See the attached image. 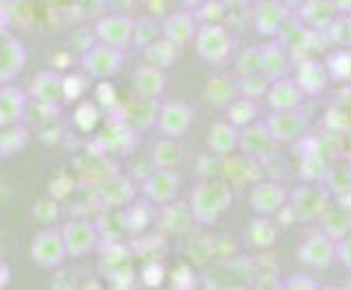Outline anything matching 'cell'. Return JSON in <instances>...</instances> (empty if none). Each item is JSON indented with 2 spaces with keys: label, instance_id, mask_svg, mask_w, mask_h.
Returning a JSON list of instances; mask_svg holds the SVG:
<instances>
[{
  "label": "cell",
  "instance_id": "obj_1",
  "mask_svg": "<svg viewBox=\"0 0 351 290\" xmlns=\"http://www.w3.org/2000/svg\"><path fill=\"white\" fill-rule=\"evenodd\" d=\"M232 188L223 179H205L192 190L190 208L201 225H212L232 208Z\"/></svg>",
  "mask_w": 351,
  "mask_h": 290
},
{
  "label": "cell",
  "instance_id": "obj_2",
  "mask_svg": "<svg viewBox=\"0 0 351 290\" xmlns=\"http://www.w3.org/2000/svg\"><path fill=\"white\" fill-rule=\"evenodd\" d=\"M68 258L64 232L59 227L46 225L35 234L31 243V260L38 264L40 269H55Z\"/></svg>",
  "mask_w": 351,
  "mask_h": 290
},
{
  "label": "cell",
  "instance_id": "obj_3",
  "mask_svg": "<svg viewBox=\"0 0 351 290\" xmlns=\"http://www.w3.org/2000/svg\"><path fill=\"white\" fill-rule=\"evenodd\" d=\"M258 280V269L251 258H234L216 267L205 282L212 288H247Z\"/></svg>",
  "mask_w": 351,
  "mask_h": 290
},
{
  "label": "cell",
  "instance_id": "obj_4",
  "mask_svg": "<svg viewBox=\"0 0 351 290\" xmlns=\"http://www.w3.org/2000/svg\"><path fill=\"white\" fill-rule=\"evenodd\" d=\"M328 197H330L328 186H321V184H317V181L301 184L293 192V201H290V208H293L295 219L304 221V223L321 219V214L330 205Z\"/></svg>",
  "mask_w": 351,
  "mask_h": 290
},
{
  "label": "cell",
  "instance_id": "obj_5",
  "mask_svg": "<svg viewBox=\"0 0 351 290\" xmlns=\"http://www.w3.org/2000/svg\"><path fill=\"white\" fill-rule=\"evenodd\" d=\"M197 53L210 64H221L232 51V38L219 22H205L195 33Z\"/></svg>",
  "mask_w": 351,
  "mask_h": 290
},
{
  "label": "cell",
  "instance_id": "obj_6",
  "mask_svg": "<svg viewBox=\"0 0 351 290\" xmlns=\"http://www.w3.org/2000/svg\"><path fill=\"white\" fill-rule=\"evenodd\" d=\"M123 66V48L110 44H94L83 53V68L94 79H110Z\"/></svg>",
  "mask_w": 351,
  "mask_h": 290
},
{
  "label": "cell",
  "instance_id": "obj_7",
  "mask_svg": "<svg viewBox=\"0 0 351 290\" xmlns=\"http://www.w3.org/2000/svg\"><path fill=\"white\" fill-rule=\"evenodd\" d=\"M64 243L68 258H83L99 243V229L88 219H72L64 225Z\"/></svg>",
  "mask_w": 351,
  "mask_h": 290
},
{
  "label": "cell",
  "instance_id": "obj_8",
  "mask_svg": "<svg viewBox=\"0 0 351 290\" xmlns=\"http://www.w3.org/2000/svg\"><path fill=\"white\" fill-rule=\"evenodd\" d=\"M192 120H195V112L184 101H168L160 107V114H157V125H160L164 138H184Z\"/></svg>",
  "mask_w": 351,
  "mask_h": 290
},
{
  "label": "cell",
  "instance_id": "obj_9",
  "mask_svg": "<svg viewBox=\"0 0 351 290\" xmlns=\"http://www.w3.org/2000/svg\"><path fill=\"white\" fill-rule=\"evenodd\" d=\"M24 64H27V51H24L22 42L14 33L0 29V86L14 81L22 72Z\"/></svg>",
  "mask_w": 351,
  "mask_h": 290
},
{
  "label": "cell",
  "instance_id": "obj_10",
  "mask_svg": "<svg viewBox=\"0 0 351 290\" xmlns=\"http://www.w3.org/2000/svg\"><path fill=\"white\" fill-rule=\"evenodd\" d=\"M277 140L271 136V131L266 129V125H247L240 131V142L238 149L242 155L251 157L256 162H264L275 153Z\"/></svg>",
  "mask_w": 351,
  "mask_h": 290
},
{
  "label": "cell",
  "instance_id": "obj_11",
  "mask_svg": "<svg viewBox=\"0 0 351 290\" xmlns=\"http://www.w3.org/2000/svg\"><path fill=\"white\" fill-rule=\"evenodd\" d=\"M266 129L277 142H295L301 140L308 131V118L297 110L275 112L266 120Z\"/></svg>",
  "mask_w": 351,
  "mask_h": 290
},
{
  "label": "cell",
  "instance_id": "obj_12",
  "mask_svg": "<svg viewBox=\"0 0 351 290\" xmlns=\"http://www.w3.org/2000/svg\"><path fill=\"white\" fill-rule=\"evenodd\" d=\"M334 256H336L334 240L328 234H325V232L312 234L306 240V243L299 247V251H297V258L304 262L306 267H312V269H325V267H330Z\"/></svg>",
  "mask_w": 351,
  "mask_h": 290
},
{
  "label": "cell",
  "instance_id": "obj_13",
  "mask_svg": "<svg viewBox=\"0 0 351 290\" xmlns=\"http://www.w3.org/2000/svg\"><path fill=\"white\" fill-rule=\"evenodd\" d=\"M177 192H179V175L173 168H155V171L144 179V195L157 205L173 203Z\"/></svg>",
  "mask_w": 351,
  "mask_h": 290
},
{
  "label": "cell",
  "instance_id": "obj_14",
  "mask_svg": "<svg viewBox=\"0 0 351 290\" xmlns=\"http://www.w3.org/2000/svg\"><path fill=\"white\" fill-rule=\"evenodd\" d=\"M31 96L38 105L42 107H53L57 110L62 99H66L64 94V77L55 70H42L35 75L33 86H31Z\"/></svg>",
  "mask_w": 351,
  "mask_h": 290
},
{
  "label": "cell",
  "instance_id": "obj_15",
  "mask_svg": "<svg viewBox=\"0 0 351 290\" xmlns=\"http://www.w3.org/2000/svg\"><path fill=\"white\" fill-rule=\"evenodd\" d=\"M133 33H136V22L129 16L114 14L96 22V35H99V40L116 48H125L133 40Z\"/></svg>",
  "mask_w": 351,
  "mask_h": 290
},
{
  "label": "cell",
  "instance_id": "obj_16",
  "mask_svg": "<svg viewBox=\"0 0 351 290\" xmlns=\"http://www.w3.org/2000/svg\"><path fill=\"white\" fill-rule=\"evenodd\" d=\"M249 201L256 214L271 216L284 208L286 190L280 184H275V181H258V184L251 188Z\"/></svg>",
  "mask_w": 351,
  "mask_h": 290
},
{
  "label": "cell",
  "instance_id": "obj_17",
  "mask_svg": "<svg viewBox=\"0 0 351 290\" xmlns=\"http://www.w3.org/2000/svg\"><path fill=\"white\" fill-rule=\"evenodd\" d=\"M304 90L299 88V83L295 79L288 77H280L271 81V88L266 92L269 96V103L275 112H284V110H297L301 105V99H304Z\"/></svg>",
  "mask_w": 351,
  "mask_h": 290
},
{
  "label": "cell",
  "instance_id": "obj_18",
  "mask_svg": "<svg viewBox=\"0 0 351 290\" xmlns=\"http://www.w3.org/2000/svg\"><path fill=\"white\" fill-rule=\"evenodd\" d=\"M336 3L334 0H304L299 7L301 24H308L310 29L328 31V27L336 18Z\"/></svg>",
  "mask_w": 351,
  "mask_h": 290
},
{
  "label": "cell",
  "instance_id": "obj_19",
  "mask_svg": "<svg viewBox=\"0 0 351 290\" xmlns=\"http://www.w3.org/2000/svg\"><path fill=\"white\" fill-rule=\"evenodd\" d=\"M160 225L166 234H188L192 225H195V212H192L190 203H166L162 205Z\"/></svg>",
  "mask_w": 351,
  "mask_h": 290
},
{
  "label": "cell",
  "instance_id": "obj_20",
  "mask_svg": "<svg viewBox=\"0 0 351 290\" xmlns=\"http://www.w3.org/2000/svg\"><path fill=\"white\" fill-rule=\"evenodd\" d=\"M240 127H236L229 120H219L210 127L208 134V149L216 155H232L238 149L240 142Z\"/></svg>",
  "mask_w": 351,
  "mask_h": 290
},
{
  "label": "cell",
  "instance_id": "obj_21",
  "mask_svg": "<svg viewBox=\"0 0 351 290\" xmlns=\"http://www.w3.org/2000/svg\"><path fill=\"white\" fill-rule=\"evenodd\" d=\"M27 110V96L18 86L11 83H3L0 86V125L9 123H20Z\"/></svg>",
  "mask_w": 351,
  "mask_h": 290
},
{
  "label": "cell",
  "instance_id": "obj_22",
  "mask_svg": "<svg viewBox=\"0 0 351 290\" xmlns=\"http://www.w3.org/2000/svg\"><path fill=\"white\" fill-rule=\"evenodd\" d=\"M321 227L332 240H341L351 232V210L345 208L341 201L330 203L321 214Z\"/></svg>",
  "mask_w": 351,
  "mask_h": 290
},
{
  "label": "cell",
  "instance_id": "obj_23",
  "mask_svg": "<svg viewBox=\"0 0 351 290\" xmlns=\"http://www.w3.org/2000/svg\"><path fill=\"white\" fill-rule=\"evenodd\" d=\"M133 86H136V94L147 96V99H157L166 88V75L162 68L144 64L136 70Z\"/></svg>",
  "mask_w": 351,
  "mask_h": 290
},
{
  "label": "cell",
  "instance_id": "obj_24",
  "mask_svg": "<svg viewBox=\"0 0 351 290\" xmlns=\"http://www.w3.org/2000/svg\"><path fill=\"white\" fill-rule=\"evenodd\" d=\"M328 79H330L328 66L314 62V59H308V62L299 64L295 81L299 83V88L306 94H314V92H321L325 86H328Z\"/></svg>",
  "mask_w": 351,
  "mask_h": 290
},
{
  "label": "cell",
  "instance_id": "obj_25",
  "mask_svg": "<svg viewBox=\"0 0 351 290\" xmlns=\"http://www.w3.org/2000/svg\"><path fill=\"white\" fill-rule=\"evenodd\" d=\"M284 20H286V7L282 3H277V0H264L256 9V29L262 35L280 33Z\"/></svg>",
  "mask_w": 351,
  "mask_h": 290
},
{
  "label": "cell",
  "instance_id": "obj_26",
  "mask_svg": "<svg viewBox=\"0 0 351 290\" xmlns=\"http://www.w3.org/2000/svg\"><path fill=\"white\" fill-rule=\"evenodd\" d=\"M197 22L195 16L188 14V11H177L171 18L164 22V38L173 40L175 44H188L190 40H195L197 33Z\"/></svg>",
  "mask_w": 351,
  "mask_h": 290
},
{
  "label": "cell",
  "instance_id": "obj_27",
  "mask_svg": "<svg viewBox=\"0 0 351 290\" xmlns=\"http://www.w3.org/2000/svg\"><path fill=\"white\" fill-rule=\"evenodd\" d=\"M157 114H160V107L155 105V99H147V96L140 94L125 105V118L136 129L151 127L157 120Z\"/></svg>",
  "mask_w": 351,
  "mask_h": 290
},
{
  "label": "cell",
  "instance_id": "obj_28",
  "mask_svg": "<svg viewBox=\"0 0 351 290\" xmlns=\"http://www.w3.org/2000/svg\"><path fill=\"white\" fill-rule=\"evenodd\" d=\"M177 46L179 44H175L168 38H155L147 46H142V55H144V59H147V64L166 70L177 62V55H179Z\"/></svg>",
  "mask_w": 351,
  "mask_h": 290
},
{
  "label": "cell",
  "instance_id": "obj_29",
  "mask_svg": "<svg viewBox=\"0 0 351 290\" xmlns=\"http://www.w3.org/2000/svg\"><path fill=\"white\" fill-rule=\"evenodd\" d=\"M286 70H288V55L284 51L282 44H266L262 46V72L271 81L286 77Z\"/></svg>",
  "mask_w": 351,
  "mask_h": 290
},
{
  "label": "cell",
  "instance_id": "obj_30",
  "mask_svg": "<svg viewBox=\"0 0 351 290\" xmlns=\"http://www.w3.org/2000/svg\"><path fill=\"white\" fill-rule=\"evenodd\" d=\"M29 142V131L20 123L0 125V155L11 157L20 153Z\"/></svg>",
  "mask_w": 351,
  "mask_h": 290
},
{
  "label": "cell",
  "instance_id": "obj_31",
  "mask_svg": "<svg viewBox=\"0 0 351 290\" xmlns=\"http://www.w3.org/2000/svg\"><path fill=\"white\" fill-rule=\"evenodd\" d=\"M205 94H208L210 103L225 107V105H229L232 101L238 99L240 88H238V83L232 81L229 77H212L208 81V86H205Z\"/></svg>",
  "mask_w": 351,
  "mask_h": 290
},
{
  "label": "cell",
  "instance_id": "obj_32",
  "mask_svg": "<svg viewBox=\"0 0 351 290\" xmlns=\"http://www.w3.org/2000/svg\"><path fill=\"white\" fill-rule=\"evenodd\" d=\"M133 186L127 179H110L105 181L103 188L99 190V199L105 205H127L133 201Z\"/></svg>",
  "mask_w": 351,
  "mask_h": 290
},
{
  "label": "cell",
  "instance_id": "obj_33",
  "mask_svg": "<svg viewBox=\"0 0 351 290\" xmlns=\"http://www.w3.org/2000/svg\"><path fill=\"white\" fill-rule=\"evenodd\" d=\"M181 160H184V149H181L177 138H164L155 144L153 149L155 168H175Z\"/></svg>",
  "mask_w": 351,
  "mask_h": 290
},
{
  "label": "cell",
  "instance_id": "obj_34",
  "mask_svg": "<svg viewBox=\"0 0 351 290\" xmlns=\"http://www.w3.org/2000/svg\"><path fill=\"white\" fill-rule=\"evenodd\" d=\"M247 236H249V243L256 249H269L275 245V240H277V229H275V225L269 216L260 214V219L251 221Z\"/></svg>",
  "mask_w": 351,
  "mask_h": 290
},
{
  "label": "cell",
  "instance_id": "obj_35",
  "mask_svg": "<svg viewBox=\"0 0 351 290\" xmlns=\"http://www.w3.org/2000/svg\"><path fill=\"white\" fill-rule=\"evenodd\" d=\"M330 157L321 151V147H317L312 153H308L304 157V164H301V175H304L306 181H321L328 177L330 173Z\"/></svg>",
  "mask_w": 351,
  "mask_h": 290
},
{
  "label": "cell",
  "instance_id": "obj_36",
  "mask_svg": "<svg viewBox=\"0 0 351 290\" xmlns=\"http://www.w3.org/2000/svg\"><path fill=\"white\" fill-rule=\"evenodd\" d=\"M227 107H229L227 110L229 123H234L236 127H247V125H251V120L256 118V105H253L249 96H245V99H236Z\"/></svg>",
  "mask_w": 351,
  "mask_h": 290
},
{
  "label": "cell",
  "instance_id": "obj_37",
  "mask_svg": "<svg viewBox=\"0 0 351 290\" xmlns=\"http://www.w3.org/2000/svg\"><path fill=\"white\" fill-rule=\"evenodd\" d=\"M238 88L242 96H249V99H258L264 96L271 88V79L264 75V72H253V75H242L238 81Z\"/></svg>",
  "mask_w": 351,
  "mask_h": 290
},
{
  "label": "cell",
  "instance_id": "obj_38",
  "mask_svg": "<svg viewBox=\"0 0 351 290\" xmlns=\"http://www.w3.org/2000/svg\"><path fill=\"white\" fill-rule=\"evenodd\" d=\"M131 260H129V251L123 247H112L110 251L105 253L103 260H101V273L110 280L112 275H116L120 269L129 267Z\"/></svg>",
  "mask_w": 351,
  "mask_h": 290
},
{
  "label": "cell",
  "instance_id": "obj_39",
  "mask_svg": "<svg viewBox=\"0 0 351 290\" xmlns=\"http://www.w3.org/2000/svg\"><path fill=\"white\" fill-rule=\"evenodd\" d=\"M325 184L336 197L351 192V166H332L328 177H325Z\"/></svg>",
  "mask_w": 351,
  "mask_h": 290
},
{
  "label": "cell",
  "instance_id": "obj_40",
  "mask_svg": "<svg viewBox=\"0 0 351 290\" xmlns=\"http://www.w3.org/2000/svg\"><path fill=\"white\" fill-rule=\"evenodd\" d=\"M330 40L338 46L351 48V16H336L334 22L328 27Z\"/></svg>",
  "mask_w": 351,
  "mask_h": 290
},
{
  "label": "cell",
  "instance_id": "obj_41",
  "mask_svg": "<svg viewBox=\"0 0 351 290\" xmlns=\"http://www.w3.org/2000/svg\"><path fill=\"white\" fill-rule=\"evenodd\" d=\"M328 70L341 81H349L351 75V51H336L328 59Z\"/></svg>",
  "mask_w": 351,
  "mask_h": 290
},
{
  "label": "cell",
  "instance_id": "obj_42",
  "mask_svg": "<svg viewBox=\"0 0 351 290\" xmlns=\"http://www.w3.org/2000/svg\"><path fill=\"white\" fill-rule=\"evenodd\" d=\"M236 66H238L240 75L262 72V48H247V51H242Z\"/></svg>",
  "mask_w": 351,
  "mask_h": 290
},
{
  "label": "cell",
  "instance_id": "obj_43",
  "mask_svg": "<svg viewBox=\"0 0 351 290\" xmlns=\"http://www.w3.org/2000/svg\"><path fill=\"white\" fill-rule=\"evenodd\" d=\"M33 216H35V221H40L44 227L53 225L57 221V216H59L57 199H40L38 203L33 205Z\"/></svg>",
  "mask_w": 351,
  "mask_h": 290
},
{
  "label": "cell",
  "instance_id": "obj_44",
  "mask_svg": "<svg viewBox=\"0 0 351 290\" xmlns=\"http://www.w3.org/2000/svg\"><path fill=\"white\" fill-rule=\"evenodd\" d=\"M99 123V110L92 103H81L75 110V125L81 131H92Z\"/></svg>",
  "mask_w": 351,
  "mask_h": 290
},
{
  "label": "cell",
  "instance_id": "obj_45",
  "mask_svg": "<svg viewBox=\"0 0 351 290\" xmlns=\"http://www.w3.org/2000/svg\"><path fill=\"white\" fill-rule=\"evenodd\" d=\"M147 223H149V212L142 205H133V208L123 212V227H127L129 232H140Z\"/></svg>",
  "mask_w": 351,
  "mask_h": 290
},
{
  "label": "cell",
  "instance_id": "obj_46",
  "mask_svg": "<svg viewBox=\"0 0 351 290\" xmlns=\"http://www.w3.org/2000/svg\"><path fill=\"white\" fill-rule=\"evenodd\" d=\"M212 251H214L212 240H210L208 236H197V238L190 243V247H188V256H190L192 260H195L197 264H203V262H208V260H210Z\"/></svg>",
  "mask_w": 351,
  "mask_h": 290
},
{
  "label": "cell",
  "instance_id": "obj_47",
  "mask_svg": "<svg viewBox=\"0 0 351 290\" xmlns=\"http://www.w3.org/2000/svg\"><path fill=\"white\" fill-rule=\"evenodd\" d=\"M83 90H86V81H83V77L70 75V77L64 79V94H66L68 101L79 99V96L83 94Z\"/></svg>",
  "mask_w": 351,
  "mask_h": 290
},
{
  "label": "cell",
  "instance_id": "obj_48",
  "mask_svg": "<svg viewBox=\"0 0 351 290\" xmlns=\"http://www.w3.org/2000/svg\"><path fill=\"white\" fill-rule=\"evenodd\" d=\"M164 280V267L160 262H151L147 264V269L142 271V282L147 286H160Z\"/></svg>",
  "mask_w": 351,
  "mask_h": 290
},
{
  "label": "cell",
  "instance_id": "obj_49",
  "mask_svg": "<svg viewBox=\"0 0 351 290\" xmlns=\"http://www.w3.org/2000/svg\"><path fill=\"white\" fill-rule=\"evenodd\" d=\"M336 256L341 260L345 267L351 271V232L347 236H343L338 240V247H336Z\"/></svg>",
  "mask_w": 351,
  "mask_h": 290
},
{
  "label": "cell",
  "instance_id": "obj_50",
  "mask_svg": "<svg viewBox=\"0 0 351 290\" xmlns=\"http://www.w3.org/2000/svg\"><path fill=\"white\" fill-rule=\"evenodd\" d=\"M286 288H317V282L308 275H295L286 282Z\"/></svg>",
  "mask_w": 351,
  "mask_h": 290
},
{
  "label": "cell",
  "instance_id": "obj_51",
  "mask_svg": "<svg viewBox=\"0 0 351 290\" xmlns=\"http://www.w3.org/2000/svg\"><path fill=\"white\" fill-rule=\"evenodd\" d=\"M192 282H195V275L190 273L188 267H181V269L175 273V286H179V288H188Z\"/></svg>",
  "mask_w": 351,
  "mask_h": 290
},
{
  "label": "cell",
  "instance_id": "obj_52",
  "mask_svg": "<svg viewBox=\"0 0 351 290\" xmlns=\"http://www.w3.org/2000/svg\"><path fill=\"white\" fill-rule=\"evenodd\" d=\"M99 99L101 103L105 105H112L114 103V88H112V83H101V88H99Z\"/></svg>",
  "mask_w": 351,
  "mask_h": 290
},
{
  "label": "cell",
  "instance_id": "obj_53",
  "mask_svg": "<svg viewBox=\"0 0 351 290\" xmlns=\"http://www.w3.org/2000/svg\"><path fill=\"white\" fill-rule=\"evenodd\" d=\"M11 284V269L9 264L0 262V288H7Z\"/></svg>",
  "mask_w": 351,
  "mask_h": 290
},
{
  "label": "cell",
  "instance_id": "obj_54",
  "mask_svg": "<svg viewBox=\"0 0 351 290\" xmlns=\"http://www.w3.org/2000/svg\"><path fill=\"white\" fill-rule=\"evenodd\" d=\"M221 3H223L225 7H242V5H247L249 0H221Z\"/></svg>",
  "mask_w": 351,
  "mask_h": 290
},
{
  "label": "cell",
  "instance_id": "obj_55",
  "mask_svg": "<svg viewBox=\"0 0 351 290\" xmlns=\"http://www.w3.org/2000/svg\"><path fill=\"white\" fill-rule=\"evenodd\" d=\"M181 3H184V5H192V7H195V5H199V3H201V0H181Z\"/></svg>",
  "mask_w": 351,
  "mask_h": 290
},
{
  "label": "cell",
  "instance_id": "obj_56",
  "mask_svg": "<svg viewBox=\"0 0 351 290\" xmlns=\"http://www.w3.org/2000/svg\"><path fill=\"white\" fill-rule=\"evenodd\" d=\"M349 51H351V48H349ZM349 81H351V75H349Z\"/></svg>",
  "mask_w": 351,
  "mask_h": 290
}]
</instances>
